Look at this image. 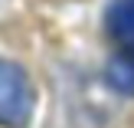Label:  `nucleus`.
I'll list each match as a JSON object with an SVG mask.
<instances>
[{
    "instance_id": "2",
    "label": "nucleus",
    "mask_w": 134,
    "mask_h": 128,
    "mask_svg": "<svg viewBox=\"0 0 134 128\" xmlns=\"http://www.w3.org/2000/svg\"><path fill=\"white\" fill-rule=\"evenodd\" d=\"M108 36L118 39L121 46H134V0H118L105 13Z\"/></svg>"
},
{
    "instance_id": "3",
    "label": "nucleus",
    "mask_w": 134,
    "mask_h": 128,
    "mask_svg": "<svg viewBox=\"0 0 134 128\" xmlns=\"http://www.w3.org/2000/svg\"><path fill=\"white\" fill-rule=\"evenodd\" d=\"M108 85L121 95H134V46H124L108 63Z\"/></svg>"
},
{
    "instance_id": "1",
    "label": "nucleus",
    "mask_w": 134,
    "mask_h": 128,
    "mask_svg": "<svg viewBox=\"0 0 134 128\" xmlns=\"http://www.w3.org/2000/svg\"><path fill=\"white\" fill-rule=\"evenodd\" d=\"M36 92L23 66L0 56V125L3 128H26L33 118Z\"/></svg>"
}]
</instances>
